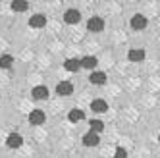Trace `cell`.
Instances as JSON below:
<instances>
[{"label": "cell", "mask_w": 160, "mask_h": 158, "mask_svg": "<svg viewBox=\"0 0 160 158\" xmlns=\"http://www.w3.org/2000/svg\"><path fill=\"white\" fill-rule=\"evenodd\" d=\"M56 93H58L60 96H70L73 93V85L70 81H60L58 85H56Z\"/></svg>", "instance_id": "cell-3"}, {"label": "cell", "mask_w": 160, "mask_h": 158, "mask_svg": "<svg viewBox=\"0 0 160 158\" xmlns=\"http://www.w3.org/2000/svg\"><path fill=\"white\" fill-rule=\"evenodd\" d=\"M91 110L97 112V114H102V112H106L108 110V104H106V100H102V98H97L91 102Z\"/></svg>", "instance_id": "cell-8"}, {"label": "cell", "mask_w": 160, "mask_h": 158, "mask_svg": "<svg viewBox=\"0 0 160 158\" xmlns=\"http://www.w3.org/2000/svg\"><path fill=\"white\" fill-rule=\"evenodd\" d=\"M27 8H29V4L23 2V0H16V2H12V10H14V12H25Z\"/></svg>", "instance_id": "cell-17"}, {"label": "cell", "mask_w": 160, "mask_h": 158, "mask_svg": "<svg viewBox=\"0 0 160 158\" xmlns=\"http://www.w3.org/2000/svg\"><path fill=\"white\" fill-rule=\"evenodd\" d=\"M158 141H160V137H158Z\"/></svg>", "instance_id": "cell-20"}, {"label": "cell", "mask_w": 160, "mask_h": 158, "mask_svg": "<svg viewBox=\"0 0 160 158\" xmlns=\"http://www.w3.org/2000/svg\"><path fill=\"white\" fill-rule=\"evenodd\" d=\"M68 120L70 121H81V120H85V114H83V110H77V108H73L70 114H68Z\"/></svg>", "instance_id": "cell-14"}, {"label": "cell", "mask_w": 160, "mask_h": 158, "mask_svg": "<svg viewBox=\"0 0 160 158\" xmlns=\"http://www.w3.org/2000/svg\"><path fill=\"white\" fill-rule=\"evenodd\" d=\"M21 143H23V139H21L19 133H10L8 139H6V145L10 146V149H19Z\"/></svg>", "instance_id": "cell-5"}, {"label": "cell", "mask_w": 160, "mask_h": 158, "mask_svg": "<svg viewBox=\"0 0 160 158\" xmlns=\"http://www.w3.org/2000/svg\"><path fill=\"white\" fill-rule=\"evenodd\" d=\"M89 126H91V131H93V133H100L102 129H104V123H102L100 120H91V123H89Z\"/></svg>", "instance_id": "cell-16"}, {"label": "cell", "mask_w": 160, "mask_h": 158, "mask_svg": "<svg viewBox=\"0 0 160 158\" xmlns=\"http://www.w3.org/2000/svg\"><path fill=\"white\" fill-rule=\"evenodd\" d=\"M14 64V58L10 54H4V56H0V67H4V70H8L10 66Z\"/></svg>", "instance_id": "cell-18"}, {"label": "cell", "mask_w": 160, "mask_h": 158, "mask_svg": "<svg viewBox=\"0 0 160 158\" xmlns=\"http://www.w3.org/2000/svg\"><path fill=\"white\" fill-rule=\"evenodd\" d=\"M31 95H33V98L42 100V98H47V96H48V89L44 87V85H37V87H33Z\"/></svg>", "instance_id": "cell-7"}, {"label": "cell", "mask_w": 160, "mask_h": 158, "mask_svg": "<svg viewBox=\"0 0 160 158\" xmlns=\"http://www.w3.org/2000/svg\"><path fill=\"white\" fill-rule=\"evenodd\" d=\"M44 120H47V116H44L42 110H33L29 114V123L31 126H42Z\"/></svg>", "instance_id": "cell-2"}, {"label": "cell", "mask_w": 160, "mask_h": 158, "mask_svg": "<svg viewBox=\"0 0 160 158\" xmlns=\"http://www.w3.org/2000/svg\"><path fill=\"white\" fill-rule=\"evenodd\" d=\"M114 158H128V151H125V149H116Z\"/></svg>", "instance_id": "cell-19"}, {"label": "cell", "mask_w": 160, "mask_h": 158, "mask_svg": "<svg viewBox=\"0 0 160 158\" xmlns=\"http://www.w3.org/2000/svg\"><path fill=\"white\" fill-rule=\"evenodd\" d=\"M64 67H66L68 72H77L79 67H81V60H79V58H68L66 64H64Z\"/></svg>", "instance_id": "cell-13"}, {"label": "cell", "mask_w": 160, "mask_h": 158, "mask_svg": "<svg viewBox=\"0 0 160 158\" xmlns=\"http://www.w3.org/2000/svg\"><path fill=\"white\" fill-rule=\"evenodd\" d=\"M131 27L137 29V31H139V29H145V27H147V17L141 16V14L133 16V17H131Z\"/></svg>", "instance_id": "cell-9"}, {"label": "cell", "mask_w": 160, "mask_h": 158, "mask_svg": "<svg viewBox=\"0 0 160 158\" xmlns=\"http://www.w3.org/2000/svg\"><path fill=\"white\" fill-rule=\"evenodd\" d=\"M89 79H91L93 85H104L106 83V73L104 72H93Z\"/></svg>", "instance_id": "cell-11"}, {"label": "cell", "mask_w": 160, "mask_h": 158, "mask_svg": "<svg viewBox=\"0 0 160 158\" xmlns=\"http://www.w3.org/2000/svg\"><path fill=\"white\" fill-rule=\"evenodd\" d=\"M128 58L131 62H141V60H145V50H141V48H131L128 52Z\"/></svg>", "instance_id": "cell-12"}, {"label": "cell", "mask_w": 160, "mask_h": 158, "mask_svg": "<svg viewBox=\"0 0 160 158\" xmlns=\"http://www.w3.org/2000/svg\"><path fill=\"white\" fill-rule=\"evenodd\" d=\"M79 19H81V14H79L75 8L66 10V14H64V21H66V23H77Z\"/></svg>", "instance_id": "cell-4"}, {"label": "cell", "mask_w": 160, "mask_h": 158, "mask_svg": "<svg viewBox=\"0 0 160 158\" xmlns=\"http://www.w3.org/2000/svg\"><path fill=\"white\" fill-rule=\"evenodd\" d=\"M98 143H100V139H98V135H97V133L89 131V133L83 135V145H85V146H97Z\"/></svg>", "instance_id": "cell-6"}, {"label": "cell", "mask_w": 160, "mask_h": 158, "mask_svg": "<svg viewBox=\"0 0 160 158\" xmlns=\"http://www.w3.org/2000/svg\"><path fill=\"white\" fill-rule=\"evenodd\" d=\"M87 29H89L91 33H98V31H102V29H104V19L98 17V16L91 17V19L87 21Z\"/></svg>", "instance_id": "cell-1"}, {"label": "cell", "mask_w": 160, "mask_h": 158, "mask_svg": "<svg viewBox=\"0 0 160 158\" xmlns=\"http://www.w3.org/2000/svg\"><path fill=\"white\" fill-rule=\"evenodd\" d=\"M97 64H98V60L95 58V56H85V58H81V67H87V70L95 67Z\"/></svg>", "instance_id": "cell-15"}, {"label": "cell", "mask_w": 160, "mask_h": 158, "mask_svg": "<svg viewBox=\"0 0 160 158\" xmlns=\"http://www.w3.org/2000/svg\"><path fill=\"white\" fill-rule=\"evenodd\" d=\"M44 23H47V17H44L42 14H35L33 17H29V25H31V27H35V29L44 27Z\"/></svg>", "instance_id": "cell-10"}]
</instances>
